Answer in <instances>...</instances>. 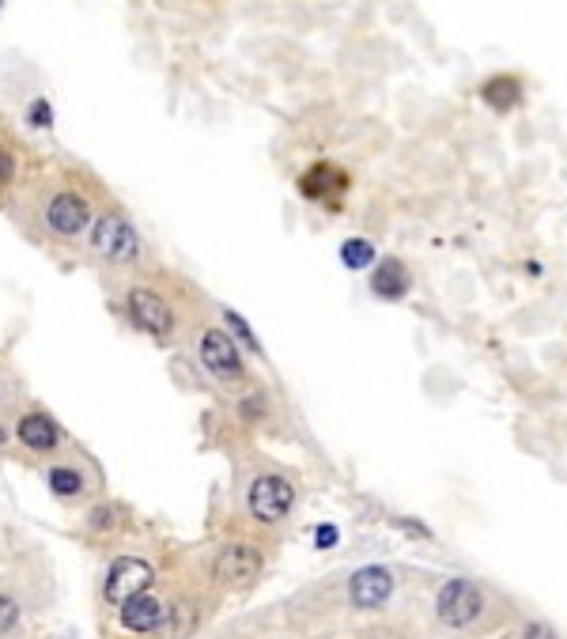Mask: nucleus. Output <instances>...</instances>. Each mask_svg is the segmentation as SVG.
Listing matches in <instances>:
<instances>
[{
  "mask_svg": "<svg viewBox=\"0 0 567 639\" xmlns=\"http://www.w3.org/2000/svg\"><path fill=\"white\" fill-rule=\"evenodd\" d=\"M492 602L496 598L481 579L450 575L431 594V621L447 636H473L492 621Z\"/></svg>",
  "mask_w": 567,
  "mask_h": 639,
  "instance_id": "f257e3e1",
  "label": "nucleus"
},
{
  "mask_svg": "<svg viewBox=\"0 0 567 639\" xmlns=\"http://www.w3.org/2000/svg\"><path fill=\"white\" fill-rule=\"evenodd\" d=\"M197 363L205 367L216 382H227V386H239V382L250 379L246 371V356H242L239 341L227 333V329L208 326L197 333Z\"/></svg>",
  "mask_w": 567,
  "mask_h": 639,
  "instance_id": "f03ea898",
  "label": "nucleus"
},
{
  "mask_svg": "<svg viewBox=\"0 0 567 639\" xmlns=\"http://www.w3.org/2000/svg\"><path fill=\"white\" fill-rule=\"evenodd\" d=\"M125 318L140 329V333H148L155 341H167L174 337V329H178V314H174L171 299L152 288V284H133L129 292H125Z\"/></svg>",
  "mask_w": 567,
  "mask_h": 639,
  "instance_id": "7ed1b4c3",
  "label": "nucleus"
},
{
  "mask_svg": "<svg viewBox=\"0 0 567 639\" xmlns=\"http://www.w3.org/2000/svg\"><path fill=\"white\" fill-rule=\"evenodd\" d=\"M91 250H95L106 265L129 269V265H137L140 261L137 227L129 224L121 212H103V216L91 224Z\"/></svg>",
  "mask_w": 567,
  "mask_h": 639,
  "instance_id": "20e7f679",
  "label": "nucleus"
},
{
  "mask_svg": "<svg viewBox=\"0 0 567 639\" xmlns=\"http://www.w3.org/2000/svg\"><path fill=\"white\" fill-rule=\"evenodd\" d=\"M295 507V484L284 473H258L246 488V511L261 526H276L292 515Z\"/></svg>",
  "mask_w": 567,
  "mask_h": 639,
  "instance_id": "39448f33",
  "label": "nucleus"
},
{
  "mask_svg": "<svg viewBox=\"0 0 567 639\" xmlns=\"http://www.w3.org/2000/svg\"><path fill=\"white\" fill-rule=\"evenodd\" d=\"M344 598L360 613H378L397 598V571L386 564H363L348 575L344 583Z\"/></svg>",
  "mask_w": 567,
  "mask_h": 639,
  "instance_id": "423d86ee",
  "label": "nucleus"
},
{
  "mask_svg": "<svg viewBox=\"0 0 567 639\" xmlns=\"http://www.w3.org/2000/svg\"><path fill=\"white\" fill-rule=\"evenodd\" d=\"M42 227L53 239H80L84 231H91V201L76 190H57L42 205Z\"/></svg>",
  "mask_w": 567,
  "mask_h": 639,
  "instance_id": "0eeeda50",
  "label": "nucleus"
},
{
  "mask_svg": "<svg viewBox=\"0 0 567 639\" xmlns=\"http://www.w3.org/2000/svg\"><path fill=\"white\" fill-rule=\"evenodd\" d=\"M261 568H265V556L258 545L250 541H227L224 549L212 560V579L224 590H242L250 583H258Z\"/></svg>",
  "mask_w": 567,
  "mask_h": 639,
  "instance_id": "6e6552de",
  "label": "nucleus"
},
{
  "mask_svg": "<svg viewBox=\"0 0 567 639\" xmlns=\"http://www.w3.org/2000/svg\"><path fill=\"white\" fill-rule=\"evenodd\" d=\"M155 583V568L144 560V556H118L110 571H106V583H103V598L110 605L129 602L133 594L140 590H152Z\"/></svg>",
  "mask_w": 567,
  "mask_h": 639,
  "instance_id": "1a4fd4ad",
  "label": "nucleus"
},
{
  "mask_svg": "<svg viewBox=\"0 0 567 639\" xmlns=\"http://www.w3.org/2000/svg\"><path fill=\"white\" fill-rule=\"evenodd\" d=\"M167 617H171V609H167V602L155 590H140L129 602L118 605L121 628L133 632V636H152L159 628H167Z\"/></svg>",
  "mask_w": 567,
  "mask_h": 639,
  "instance_id": "9d476101",
  "label": "nucleus"
},
{
  "mask_svg": "<svg viewBox=\"0 0 567 639\" xmlns=\"http://www.w3.org/2000/svg\"><path fill=\"white\" fill-rule=\"evenodd\" d=\"M367 288H371L378 303H401V299L413 295V269L401 258H394V254H386V258L375 261V269L367 277Z\"/></svg>",
  "mask_w": 567,
  "mask_h": 639,
  "instance_id": "9b49d317",
  "label": "nucleus"
},
{
  "mask_svg": "<svg viewBox=\"0 0 567 639\" xmlns=\"http://www.w3.org/2000/svg\"><path fill=\"white\" fill-rule=\"evenodd\" d=\"M348 190V174L341 167H333V163H314L303 171L299 178V193L307 197V201H318V205H333L341 201V193Z\"/></svg>",
  "mask_w": 567,
  "mask_h": 639,
  "instance_id": "f8f14e48",
  "label": "nucleus"
},
{
  "mask_svg": "<svg viewBox=\"0 0 567 639\" xmlns=\"http://www.w3.org/2000/svg\"><path fill=\"white\" fill-rule=\"evenodd\" d=\"M16 435L31 454H53V450H61V428H57V420H53L50 413H42V409L19 413Z\"/></svg>",
  "mask_w": 567,
  "mask_h": 639,
  "instance_id": "ddd939ff",
  "label": "nucleus"
},
{
  "mask_svg": "<svg viewBox=\"0 0 567 639\" xmlns=\"http://www.w3.org/2000/svg\"><path fill=\"white\" fill-rule=\"evenodd\" d=\"M481 103L488 106V110H496V114H511V110L522 103V80H518V76H507V72L488 76L481 84Z\"/></svg>",
  "mask_w": 567,
  "mask_h": 639,
  "instance_id": "4468645a",
  "label": "nucleus"
},
{
  "mask_svg": "<svg viewBox=\"0 0 567 639\" xmlns=\"http://www.w3.org/2000/svg\"><path fill=\"white\" fill-rule=\"evenodd\" d=\"M375 261H378V250H375V242L371 239H363V235H352V239H344L341 242V265L344 269H375Z\"/></svg>",
  "mask_w": 567,
  "mask_h": 639,
  "instance_id": "2eb2a0df",
  "label": "nucleus"
},
{
  "mask_svg": "<svg viewBox=\"0 0 567 639\" xmlns=\"http://www.w3.org/2000/svg\"><path fill=\"white\" fill-rule=\"evenodd\" d=\"M46 484H50V492L57 500H76L84 492V473L76 466H50Z\"/></svg>",
  "mask_w": 567,
  "mask_h": 639,
  "instance_id": "dca6fc26",
  "label": "nucleus"
},
{
  "mask_svg": "<svg viewBox=\"0 0 567 639\" xmlns=\"http://www.w3.org/2000/svg\"><path fill=\"white\" fill-rule=\"evenodd\" d=\"M224 322H227V333L239 341V348H246L250 356H261V341H258V333L250 329V322L242 318V314H235L231 307H224Z\"/></svg>",
  "mask_w": 567,
  "mask_h": 639,
  "instance_id": "f3484780",
  "label": "nucleus"
},
{
  "mask_svg": "<svg viewBox=\"0 0 567 639\" xmlns=\"http://www.w3.org/2000/svg\"><path fill=\"white\" fill-rule=\"evenodd\" d=\"M235 409H239V416L246 420V424H258V420H265V416H269V401H265V394H261V390H250V394H242Z\"/></svg>",
  "mask_w": 567,
  "mask_h": 639,
  "instance_id": "a211bd4d",
  "label": "nucleus"
},
{
  "mask_svg": "<svg viewBox=\"0 0 567 639\" xmlns=\"http://www.w3.org/2000/svg\"><path fill=\"white\" fill-rule=\"evenodd\" d=\"M19 178V156L12 148H0V190H8Z\"/></svg>",
  "mask_w": 567,
  "mask_h": 639,
  "instance_id": "6ab92c4d",
  "label": "nucleus"
},
{
  "mask_svg": "<svg viewBox=\"0 0 567 639\" xmlns=\"http://www.w3.org/2000/svg\"><path fill=\"white\" fill-rule=\"evenodd\" d=\"M16 624H19V602L12 594H0V636L12 632Z\"/></svg>",
  "mask_w": 567,
  "mask_h": 639,
  "instance_id": "aec40b11",
  "label": "nucleus"
},
{
  "mask_svg": "<svg viewBox=\"0 0 567 639\" xmlns=\"http://www.w3.org/2000/svg\"><path fill=\"white\" fill-rule=\"evenodd\" d=\"M515 639H560V636H556V628L549 621H522Z\"/></svg>",
  "mask_w": 567,
  "mask_h": 639,
  "instance_id": "412c9836",
  "label": "nucleus"
},
{
  "mask_svg": "<svg viewBox=\"0 0 567 639\" xmlns=\"http://www.w3.org/2000/svg\"><path fill=\"white\" fill-rule=\"evenodd\" d=\"M27 121H31L35 129H50V125H53V106H50V99H35V103L27 106Z\"/></svg>",
  "mask_w": 567,
  "mask_h": 639,
  "instance_id": "4be33fe9",
  "label": "nucleus"
},
{
  "mask_svg": "<svg viewBox=\"0 0 567 639\" xmlns=\"http://www.w3.org/2000/svg\"><path fill=\"white\" fill-rule=\"evenodd\" d=\"M87 522H91V530H114V522H118V507H114V503H99Z\"/></svg>",
  "mask_w": 567,
  "mask_h": 639,
  "instance_id": "5701e85b",
  "label": "nucleus"
},
{
  "mask_svg": "<svg viewBox=\"0 0 567 639\" xmlns=\"http://www.w3.org/2000/svg\"><path fill=\"white\" fill-rule=\"evenodd\" d=\"M337 541H341V530H337L333 522H322V526L314 530V549H337Z\"/></svg>",
  "mask_w": 567,
  "mask_h": 639,
  "instance_id": "b1692460",
  "label": "nucleus"
},
{
  "mask_svg": "<svg viewBox=\"0 0 567 639\" xmlns=\"http://www.w3.org/2000/svg\"><path fill=\"white\" fill-rule=\"evenodd\" d=\"M397 526H401L405 534H416L420 541H435V534H431V530L420 519H397Z\"/></svg>",
  "mask_w": 567,
  "mask_h": 639,
  "instance_id": "393cba45",
  "label": "nucleus"
},
{
  "mask_svg": "<svg viewBox=\"0 0 567 639\" xmlns=\"http://www.w3.org/2000/svg\"><path fill=\"white\" fill-rule=\"evenodd\" d=\"M526 273H530V277H541V273H545V269H541V265H537V261H526Z\"/></svg>",
  "mask_w": 567,
  "mask_h": 639,
  "instance_id": "a878e982",
  "label": "nucleus"
},
{
  "mask_svg": "<svg viewBox=\"0 0 567 639\" xmlns=\"http://www.w3.org/2000/svg\"><path fill=\"white\" fill-rule=\"evenodd\" d=\"M4 443H8V432H4V428H0V447H4Z\"/></svg>",
  "mask_w": 567,
  "mask_h": 639,
  "instance_id": "bb28decb",
  "label": "nucleus"
}]
</instances>
